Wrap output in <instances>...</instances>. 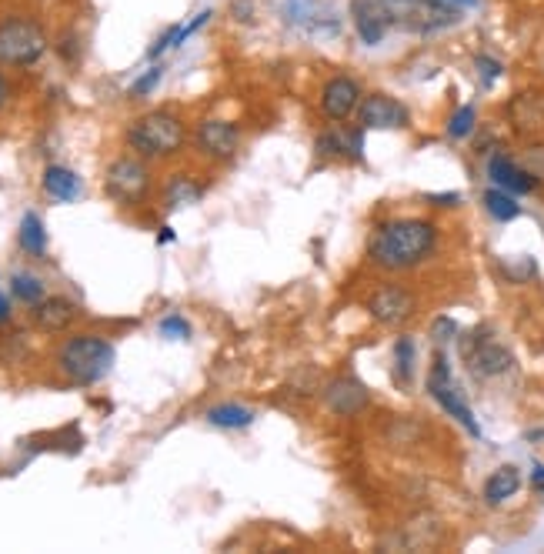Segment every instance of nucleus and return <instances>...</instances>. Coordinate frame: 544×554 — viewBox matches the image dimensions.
I'll list each match as a JSON object with an SVG mask.
<instances>
[{
	"label": "nucleus",
	"instance_id": "f257e3e1",
	"mask_svg": "<svg viewBox=\"0 0 544 554\" xmlns=\"http://www.w3.org/2000/svg\"><path fill=\"white\" fill-rule=\"evenodd\" d=\"M438 247V227L424 217H391L378 224L368 241V261L381 271L401 274L421 267Z\"/></svg>",
	"mask_w": 544,
	"mask_h": 554
},
{
	"label": "nucleus",
	"instance_id": "f03ea898",
	"mask_svg": "<svg viewBox=\"0 0 544 554\" xmlns=\"http://www.w3.org/2000/svg\"><path fill=\"white\" fill-rule=\"evenodd\" d=\"M127 147L144 157V161H171L184 151L187 144V124L181 121V114L174 111H147L141 117H134L127 124L124 134Z\"/></svg>",
	"mask_w": 544,
	"mask_h": 554
},
{
	"label": "nucleus",
	"instance_id": "7ed1b4c3",
	"mask_svg": "<svg viewBox=\"0 0 544 554\" xmlns=\"http://www.w3.org/2000/svg\"><path fill=\"white\" fill-rule=\"evenodd\" d=\"M117 361L114 344L101 338V334H71L61 348H57V368L67 381L91 388V384L104 381Z\"/></svg>",
	"mask_w": 544,
	"mask_h": 554
},
{
	"label": "nucleus",
	"instance_id": "20e7f679",
	"mask_svg": "<svg viewBox=\"0 0 544 554\" xmlns=\"http://www.w3.org/2000/svg\"><path fill=\"white\" fill-rule=\"evenodd\" d=\"M391 17V31L431 37L448 31L461 21V7L448 4V0H384Z\"/></svg>",
	"mask_w": 544,
	"mask_h": 554
},
{
	"label": "nucleus",
	"instance_id": "39448f33",
	"mask_svg": "<svg viewBox=\"0 0 544 554\" xmlns=\"http://www.w3.org/2000/svg\"><path fill=\"white\" fill-rule=\"evenodd\" d=\"M51 51V37L34 17H4L0 21V67H34Z\"/></svg>",
	"mask_w": 544,
	"mask_h": 554
},
{
	"label": "nucleus",
	"instance_id": "423d86ee",
	"mask_svg": "<svg viewBox=\"0 0 544 554\" xmlns=\"http://www.w3.org/2000/svg\"><path fill=\"white\" fill-rule=\"evenodd\" d=\"M154 187V174H151V164L137 154H124V157H114L104 171V191L111 197L114 204L121 207H137L147 201Z\"/></svg>",
	"mask_w": 544,
	"mask_h": 554
},
{
	"label": "nucleus",
	"instance_id": "0eeeda50",
	"mask_svg": "<svg viewBox=\"0 0 544 554\" xmlns=\"http://www.w3.org/2000/svg\"><path fill=\"white\" fill-rule=\"evenodd\" d=\"M461 361L474 381H494L514 368V354L494 338L491 328H474L461 338Z\"/></svg>",
	"mask_w": 544,
	"mask_h": 554
},
{
	"label": "nucleus",
	"instance_id": "6e6552de",
	"mask_svg": "<svg viewBox=\"0 0 544 554\" xmlns=\"http://www.w3.org/2000/svg\"><path fill=\"white\" fill-rule=\"evenodd\" d=\"M428 394L434 401L441 404L444 414L448 418H454L461 424L464 431L471 434V438H481V424L474 421V411L464 404L461 398V391L454 388V381H451V364H448V354H444L441 348L434 351V364H431V371H428Z\"/></svg>",
	"mask_w": 544,
	"mask_h": 554
},
{
	"label": "nucleus",
	"instance_id": "1a4fd4ad",
	"mask_svg": "<svg viewBox=\"0 0 544 554\" xmlns=\"http://www.w3.org/2000/svg\"><path fill=\"white\" fill-rule=\"evenodd\" d=\"M364 101V87L354 74H331L318 91V111L328 124H348L358 117V107Z\"/></svg>",
	"mask_w": 544,
	"mask_h": 554
},
{
	"label": "nucleus",
	"instance_id": "9d476101",
	"mask_svg": "<svg viewBox=\"0 0 544 554\" xmlns=\"http://www.w3.org/2000/svg\"><path fill=\"white\" fill-rule=\"evenodd\" d=\"M368 314L381 328H404L418 314V294L408 291L404 284H381L371 291Z\"/></svg>",
	"mask_w": 544,
	"mask_h": 554
},
{
	"label": "nucleus",
	"instance_id": "9b49d317",
	"mask_svg": "<svg viewBox=\"0 0 544 554\" xmlns=\"http://www.w3.org/2000/svg\"><path fill=\"white\" fill-rule=\"evenodd\" d=\"M194 147H197V154L207 157V161L227 164V161H234L237 151H241V127L234 121H224V117H207V121L197 124Z\"/></svg>",
	"mask_w": 544,
	"mask_h": 554
},
{
	"label": "nucleus",
	"instance_id": "f8f14e48",
	"mask_svg": "<svg viewBox=\"0 0 544 554\" xmlns=\"http://www.w3.org/2000/svg\"><path fill=\"white\" fill-rule=\"evenodd\" d=\"M358 124L364 131H404L411 124V111L394 94L371 91L364 94V101L358 107Z\"/></svg>",
	"mask_w": 544,
	"mask_h": 554
},
{
	"label": "nucleus",
	"instance_id": "ddd939ff",
	"mask_svg": "<svg viewBox=\"0 0 544 554\" xmlns=\"http://www.w3.org/2000/svg\"><path fill=\"white\" fill-rule=\"evenodd\" d=\"M348 14H351L354 34H358V41L364 47H378L391 34V17L384 0H348Z\"/></svg>",
	"mask_w": 544,
	"mask_h": 554
},
{
	"label": "nucleus",
	"instance_id": "4468645a",
	"mask_svg": "<svg viewBox=\"0 0 544 554\" xmlns=\"http://www.w3.org/2000/svg\"><path fill=\"white\" fill-rule=\"evenodd\" d=\"M31 318L47 334H64L81 321V308L71 298H64V294H51V298H41L34 304Z\"/></svg>",
	"mask_w": 544,
	"mask_h": 554
},
{
	"label": "nucleus",
	"instance_id": "2eb2a0df",
	"mask_svg": "<svg viewBox=\"0 0 544 554\" xmlns=\"http://www.w3.org/2000/svg\"><path fill=\"white\" fill-rule=\"evenodd\" d=\"M488 177H491V184L494 187H501V191H508V194H531V191H538V177L524 171V164L521 161H514V157L508 154H491L488 157Z\"/></svg>",
	"mask_w": 544,
	"mask_h": 554
},
{
	"label": "nucleus",
	"instance_id": "dca6fc26",
	"mask_svg": "<svg viewBox=\"0 0 544 554\" xmlns=\"http://www.w3.org/2000/svg\"><path fill=\"white\" fill-rule=\"evenodd\" d=\"M324 401L338 418H358V414L371 404V391L364 388L358 378H338L324 388Z\"/></svg>",
	"mask_w": 544,
	"mask_h": 554
},
{
	"label": "nucleus",
	"instance_id": "f3484780",
	"mask_svg": "<svg viewBox=\"0 0 544 554\" xmlns=\"http://www.w3.org/2000/svg\"><path fill=\"white\" fill-rule=\"evenodd\" d=\"M508 121L514 134L538 137L544 131V97L534 91H521L508 101Z\"/></svg>",
	"mask_w": 544,
	"mask_h": 554
},
{
	"label": "nucleus",
	"instance_id": "a211bd4d",
	"mask_svg": "<svg viewBox=\"0 0 544 554\" xmlns=\"http://www.w3.org/2000/svg\"><path fill=\"white\" fill-rule=\"evenodd\" d=\"M318 154L321 157H351V161H361L364 157V127L358 124L354 131H344V124H331V131L318 134Z\"/></svg>",
	"mask_w": 544,
	"mask_h": 554
},
{
	"label": "nucleus",
	"instance_id": "6ab92c4d",
	"mask_svg": "<svg viewBox=\"0 0 544 554\" xmlns=\"http://www.w3.org/2000/svg\"><path fill=\"white\" fill-rule=\"evenodd\" d=\"M41 187L44 194L51 197V201L57 204H71L81 197V177H77V171H71V167L64 164H47L44 167V177H41Z\"/></svg>",
	"mask_w": 544,
	"mask_h": 554
},
{
	"label": "nucleus",
	"instance_id": "aec40b11",
	"mask_svg": "<svg viewBox=\"0 0 544 554\" xmlns=\"http://www.w3.org/2000/svg\"><path fill=\"white\" fill-rule=\"evenodd\" d=\"M521 491V471L514 468V464H501V468H494L488 474V481H484V504H491V508H501L504 501H511L514 494Z\"/></svg>",
	"mask_w": 544,
	"mask_h": 554
},
{
	"label": "nucleus",
	"instance_id": "412c9836",
	"mask_svg": "<svg viewBox=\"0 0 544 554\" xmlns=\"http://www.w3.org/2000/svg\"><path fill=\"white\" fill-rule=\"evenodd\" d=\"M201 194H204V187L197 184L191 174H171L161 191V204H164V211H184V207L201 201Z\"/></svg>",
	"mask_w": 544,
	"mask_h": 554
},
{
	"label": "nucleus",
	"instance_id": "4be33fe9",
	"mask_svg": "<svg viewBox=\"0 0 544 554\" xmlns=\"http://www.w3.org/2000/svg\"><path fill=\"white\" fill-rule=\"evenodd\" d=\"M17 244H21L24 254L31 257H44L47 254V227L37 211H27L21 217V227H17Z\"/></svg>",
	"mask_w": 544,
	"mask_h": 554
},
{
	"label": "nucleus",
	"instance_id": "5701e85b",
	"mask_svg": "<svg viewBox=\"0 0 544 554\" xmlns=\"http://www.w3.org/2000/svg\"><path fill=\"white\" fill-rule=\"evenodd\" d=\"M207 424H214V428H224V431H241V428H251L257 414L251 408H244V404H214L211 411L204 414Z\"/></svg>",
	"mask_w": 544,
	"mask_h": 554
},
{
	"label": "nucleus",
	"instance_id": "b1692460",
	"mask_svg": "<svg viewBox=\"0 0 544 554\" xmlns=\"http://www.w3.org/2000/svg\"><path fill=\"white\" fill-rule=\"evenodd\" d=\"M484 211H488L494 221H501V224H508V221H518L521 217V204H518V197L508 194V191H501V187H488L484 191Z\"/></svg>",
	"mask_w": 544,
	"mask_h": 554
},
{
	"label": "nucleus",
	"instance_id": "393cba45",
	"mask_svg": "<svg viewBox=\"0 0 544 554\" xmlns=\"http://www.w3.org/2000/svg\"><path fill=\"white\" fill-rule=\"evenodd\" d=\"M414 364H418V348H414L411 338H398L394 341V378L401 384H411Z\"/></svg>",
	"mask_w": 544,
	"mask_h": 554
},
{
	"label": "nucleus",
	"instance_id": "a878e982",
	"mask_svg": "<svg viewBox=\"0 0 544 554\" xmlns=\"http://www.w3.org/2000/svg\"><path fill=\"white\" fill-rule=\"evenodd\" d=\"M474 127H478V107L474 104H461L458 111L448 117V137L451 141H464V137H471Z\"/></svg>",
	"mask_w": 544,
	"mask_h": 554
},
{
	"label": "nucleus",
	"instance_id": "bb28decb",
	"mask_svg": "<svg viewBox=\"0 0 544 554\" xmlns=\"http://www.w3.org/2000/svg\"><path fill=\"white\" fill-rule=\"evenodd\" d=\"M11 294H14L17 301L31 304V308L41 298H47V294H44V281H41V277H34V274H14L11 277Z\"/></svg>",
	"mask_w": 544,
	"mask_h": 554
},
{
	"label": "nucleus",
	"instance_id": "cd10ccee",
	"mask_svg": "<svg viewBox=\"0 0 544 554\" xmlns=\"http://www.w3.org/2000/svg\"><path fill=\"white\" fill-rule=\"evenodd\" d=\"M524 171L538 177V184H544V141H531L521 154Z\"/></svg>",
	"mask_w": 544,
	"mask_h": 554
},
{
	"label": "nucleus",
	"instance_id": "c85d7f7f",
	"mask_svg": "<svg viewBox=\"0 0 544 554\" xmlns=\"http://www.w3.org/2000/svg\"><path fill=\"white\" fill-rule=\"evenodd\" d=\"M157 331L164 334L167 341H191V324L181 314H167V318L157 324Z\"/></svg>",
	"mask_w": 544,
	"mask_h": 554
},
{
	"label": "nucleus",
	"instance_id": "c756f323",
	"mask_svg": "<svg viewBox=\"0 0 544 554\" xmlns=\"http://www.w3.org/2000/svg\"><path fill=\"white\" fill-rule=\"evenodd\" d=\"M474 67H478V77H481L484 87H491L494 81H501V74H504V64L498 61V57H491V54L474 57Z\"/></svg>",
	"mask_w": 544,
	"mask_h": 554
},
{
	"label": "nucleus",
	"instance_id": "7c9ffc66",
	"mask_svg": "<svg viewBox=\"0 0 544 554\" xmlns=\"http://www.w3.org/2000/svg\"><path fill=\"white\" fill-rule=\"evenodd\" d=\"M157 84H161V67H151V71H144V74L131 84V91H127V97H131V101H141V97L151 94Z\"/></svg>",
	"mask_w": 544,
	"mask_h": 554
},
{
	"label": "nucleus",
	"instance_id": "2f4dec72",
	"mask_svg": "<svg viewBox=\"0 0 544 554\" xmlns=\"http://www.w3.org/2000/svg\"><path fill=\"white\" fill-rule=\"evenodd\" d=\"M181 31H184V27H177V24L167 27V31L154 41L151 51H147V57H151V61H157V57H161L164 51H171V47H181V44H184V41H181Z\"/></svg>",
	"mask_w": 544,
	"mask_h": 554
},
{
	"label": "nucleus",
	"instance_id": "473e14b6",
	"mask_svg": "<svg viewBox=\"0 0 544 554\" xmlns=\"http://www.w3.org/2000/svg\"><path fill=\"white\" fill-rule=\"evenodd\" d=\"M81 51H84V47H81V37H77L74 31L61 34V41H57V54H61L67 64H77V61H81Z\"/></svg>",
	"mask_w": 544,
	"mask_h": 554
},
{
	"label": "nucleus",
	"instance_id": "72a5a7b5",
	"mask_svg": "<svg viewBox=\"0 0 544 554\" xmlns=\"http://www.w3.org/2000/svg\"><path fill=\"white\" fill-rule=\"evenodd\" d=\"M431 338H434V348H444L448 341L458 338V324H454V318H438L431 324Z\"/></svg>",
	"mask_w": 544,
	"mask_h": 554
},
{
	"label": "nucleus",
	"instance_id": "f704fd0d",
	"mask_svg": "<svg viewBox=\"0 0 544 554\" xmlns=\"http://www.w3.org/2000/svg\"><path fill=\"white\" fill-rule=\"evenodd\" d=\"M11 104V81H7V74L0 71V111Z\"/></svg>",
	"mask_w": 544,
	"mask_h": 554
},
{
	"label": "nucleus",
	"instance_id": "c9c22d12",
	"mask_svg": "<svg viewBox=\"0 0 544 554\" xmlns=\"http://www.w3.org/2000/svg\"><path fill=\"white\" fill-rule=\"evenodd\" d=\"M428 201H434L438 207H451V204H458V201H461V194H431Z\"/></svg>",
	"mask_w": 544,
	"mask_h": 554
},
{
	"label": "nucleus",
	"instance_id": "e433bc0d",
	"mask_svg": "<svg viewBox=\"0 0 544 554\" xmlns=\"http://www.w3.org/2000/svg\"><path fill=\"white\" fill-rule=\"evenodd\" d=\"M544 484V464H534L531 468V488H541Z\"/></svg>",
	"mask_w": 544,
	"mask_h": 554
},
{
	"label": "nucleus",
	"instance_id": "4c0bfd02",
	"mask_svg": "<svg viewBox=\"0 0 544 554\" xmlns=\"http://www.w3.org/2000/svg\"><path fill=\"white\" fill-rule=\"evenodd\" d=\"M4 321H11V301L0 294V324H4Z\"/></svg>",
	"mask_w": 544,
	"mask_h": 554
},
{
	"label": "nucleus",
	"instance_id": "58836bf2",
	"mask_svg": "<svg viewBox=\"0 0 544 554\" xmlns=\"http://www.w3.org/2000/svg\"><path fill=\"white\" fill-rule=\"evenodd\" d=\"M174 227H161V234H157V241H161V244H171L174 241Z\"/></svg>",
	"mask_w": 544,
	"mask_h": 554
},
{
	"label": "nucleus",
	"instance_id": "ea45409f",
	"mask_svg": "<svg viewBox=\"0 0 544 554\" xmlns=\"http://www.w3.org/2000/svg\"><path fill=\"white\" fill-rule=\"evenodd\" d=\"M448 4L461 7V11H464V7H474V4H478V0H448Z\"/></svg>",
	"mask_w": 544,
	"mask_h": 554
},
{
	"label": "nucleus",
	"instance_id": "a19ab883",
	"mask_svg": "<svg viewBox=\"0 0 544 554\" xmlns=\"http://www.w3.org/2000/svg\"><path fill=\"white\" fill-rule=\"evenodd\" d=\"M534 491H538V494H541V501H544V484H541V488H534Z\"/></svg>",
	"mask_w": 544,
	"mask_h": 554
}]
</instances>
